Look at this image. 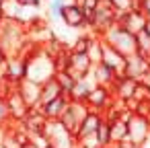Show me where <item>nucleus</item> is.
I'll return each mask as SVG.
<instances>
[{"label": "nucleus", "instance_id": "1", "mask_svg": "<svg viewBox=\"0 0 150 148\" xmlns=\"http://www.w3.org/2000/svg\"><path fill=\"white\" fill-rule=\"evenodd\" d=\"M29 45V27L17 19H6L0 25V52L6 58L21 56Z\"/></svg>", "mask_w": 150, "mask_h": 148}, {"label": "nucleus", "instance_id": "2", "mask_svg": "<svg viewBox=\"0 0 150 148\" xmlns=\"http://www.w3.org/2000/svg\"><path fill=\"white\" fill-rule=\"evenodd\" d=\"M103 41L107 45H111L113 50H117L119 54H123L125 58L138 54V41H136V35L129 33L127 29H123L119 23H113L103 35Z\"/></svg>", "mask_w": 150, "mask_h": 148}, {"label": "nucleus", "instance_id": "3", "mask_svg": "<svg viewBox=\"0 0 150 148\" xmlns=\"http://www.w3.org/2000/svg\"><path fill=\"white\" fill-rule=\"evenodd\" d=\"M43 134L47 138V142L54 148H78V140L76 136L60 121V119H47Z\"/></svg>", "mask_w": 150, "mask_h": 148}, {"label": "nucleus", "instance_id": "4", "mask_svg": "<svg viewBox=\"0 0 150 148\" xmlns=\"http://www.w3.org/2000/svg\"><path fill=\"white\" fill-rule=\"evenodd\" d=\"M119 21V11L109 2V0H99V6L88 23L91 27V33H97V35H103L113 23Z\"/></svg>", "mask_w": 150, "mask_h": 148}, {"label": "nucleus", "instance_id": "5", "mask_svg": "<svg viewBox=\"0 0 150 148\" xmlns=\"http://www.w3.org/2000/svg\"><path fill=\"white\" fill-rule=\"evenodd\" d=\"M88 105L86 103H80V101H70V105L66 107V111H64V115L60 117V121L76 136V132H78V127H80V123H82V119L88 115Z\"/></svg>", "mask_w": 150, "mask_h": 148}, {"label": "nucleus", "instance_id": "6", "mask_svg": "<svg viewBox=\"0 0 150 148\" xmlns=\"http://www.w3.org/2000/svg\"><path fill=\"white\" fill-rule=\"evenodd\" d=\"M148 136H150V119L134 113L127 121V142L138 148L144 140H148Z\"/></svg>", "mask_w": 150, "mask_h": 148}, {"label": "nucleus", "instance_id": "7", "mask_svg": "<svg viewBox=\"0 0 150 148\" xmlns=\"http://www.w3.org/2000/svg\"><path fill=\"white\" fill-rule=\"evenodd\" d=\"M113 97L117 101L129 103V101H138V93H140V80L129 78V76H117L115 84H113Z\"/></svg>", "mask_w": 150, "mask_h": 148}, {"label": "nucleus", "instance_id": "8", "mask_svg": "<svg viewBox=\"0 0 150 148\" xmlns=\"http://www.w3.org/2000/svg\"><path fill=\"white\" fill-rule=\"evenodd\" d=\"M93 66H95V64L91 62V58H88L86 52H74V50L68 52V64H66V70H68L76 80L88 76L91 70H93Z\"/></svg>", "mask_w": 150, "mask_h": 148}, {"label": "nucleus", "instance_id": "9", "mask_svg": "<svg viewBox=\"0 0 150 148\" xmlns=\"http://www.w3.org/2000/svg\"><path fill=\"white\" fill-rule=\"evenodd\" d=\"M84 103L88 105L91 111H101V113H105V111L115 103V97H113V91H111V89L97 84V86H93V91L88 93V97H86Z\"/></svg>", "mask_w": 150, "mask_h": 148}, {"label": "nucleus", "instance_id": "10", "mask_svg": "<svg viewBox=\"0 0 150 148\" xmlns=\"http://www.w3.org/2000/svg\"><path fill=\"white\" fill-rule=\"evenodd\" d=\"M6 105H8V111H11V123H23L25 117L31 113V107L25 103V99L21 97V93L17 91V86L6 95Z\"/></svg>", "mask_w": 150, "mask_h": 148}, {"label": "nucleus", "instance_id": "11", "mask_svg": "<svg viewBox=\"0 0 150 148\" xmlns=\"http://www.w3.org/2000/svg\"><path fill=\"white\" fill-rule=\"evenodd\" d=\"M117 23H119L123 29H127L129 33L138 35L140 31L146 29L148 19H146V15H144L140 8H129V11H125V13H119V21H117Z\"/></svg>", "mask_w": 150, "mask_h": 148}, {"label": "nucleus", "instance_id": "12", "mask_svg": "<svg viewBox=\"0 0 150 148\" xmlns=\"http://www.w3.org/2000/svg\"><path fill=\"white\" fill-rule=\"evenodd\" d=\"M4 78L11 80L13 84H19L21 80L27 78V58L21 54V56H13L6 60V66H4Z\"/></svg>", "mask_w": 150, "mask_h": 148}, {"label": "nucleus", "instance_id": "13", "mask_svg": "<svg viewBox=\"0 0 150 148\" xmlns=\"http://www.w3.org/2000/svg\"><path fill=\"white\" fill-rule=\"evenodd\" d=\"M62 23L68 27V29H80V27H88V21H86V15L82 11V6L78 2H72L68 6L62 8Z\"/></svg>", "mask_w": 150, "mask_h": 148}, {"label": "nucleus", "instance_id": "14", "mask_svg": "<svg viewBox=\"0 0 150 148\" xmlns=\"http://www.w3.org/2000/svg\"><path fill=\"white\" fill-rule=\"evenodd\" d=\"M101 64H105L111 72H115L117 76H123L125 74V64H127V58L123 54H119L117 50H113L111 45L103 43V60Z\"/></svg>", "mask_w": 150, "mask_h": 148}, {"label": "nucleus", "instance_id": "15", "mask_svg": "<svg viewBox=\"0 0 150 148\" xmlns=\"http://www.w3.org/2000/svg\"><path fill=\"white\" fill-rule=\"evenodd\" d=\"M103 121H105V113H101V111H88V115L82 119V123H80V127L76 132V140H84V138L95 136L97 130H99V125Z\"/></svg>", "mask_w": 150, "mask_h": 148}, {"label": "nucleus", "instance_id": "16", "mask_svg": "<svg viewBox=\"0 0 150 148\" xmlns=\"http://www.w3.org/2000/svg\"><path fill=\"white\" fill-rule=\"evenodd\" d=\"M17 91L21 93V97L25 99V103L31 107V109H37L39 107V99H41V84L25 78L17 84Z\"/></svg>", "mask_w": 150, "mask_h": 148}, {"label": "nucleus", "instance_id": "17", "mask_svg": "<svg viewBox=\"0 0 150 148\" xmlns=\"http://www.w3.org/2000/svg\"><path fill=\"white\" fill-rule=\"evenodd\" d=\"M150 70V60L140 56V54H134L127 58V64H125V76L129 78H136V80H142V76Z\"/></svg>", "mask_w": 150, "mask_h": 148}, {"label": "nucleus", "instance_id": "18", "mask_svg": "<svg viewBox=\"0 0 150 148\" xmlns=\"http://www.w3.org/2000/svg\"><path fill=\"white\" fill-rule=\"evenodd\" d=\"M70 105V97L64 93V95H60L58 99H54L52 103H47V105H43V107H39V111L43 113V117L45 119H60L62 115H64V111H66V107Z\"/></svg>", "mask_w": 150, "mask_h": 148}, {"label": "nucleus", "instance_id": "19", "mask_svg": "<svg viewBox=\"0 0 150 148\" xmlns=\"http://www.w3.org/2000/svg\"><path fill=\"white\" fill-rule=\"evenodd\" d=\"M91 76H93L95 84H101V86H107V89H113V84L117 80V74L111 72L105 64H95L93 70H91Z\"/></svg>", "mask_w": 150, "mask_h": 148}, {"label": "nucleus", "instance_id": "20", "mask_svg": "<svg viewBox=\"0 0 150 148\" xmlns=\"http://www.w3.org/2000/svg\"><path fill=\"white\" fill-rule=\"evenodd\" d=\"M93 86H97L95 84V80H93V76L88 74V76H84V78H78L76 80V84H74V89L70 91V101H80V103H84L86 101V97H88V93L93 91Z\"/></svg>", "mask_w": 150, "mask_h": 148}, {"label": "nucleus", "instance_id": "21", "mask_svg": "<svg viewBox=\"0 0 150 148\" xmlns=\"http://www.w3.org/2000/svg\"><path fill=\"white\" fill-rule=\"evenodd\" d=\"M109 121V136H111V144H123L127 142V121L115 117V119H107Z\"/></svg>", "mask_w": 150, "mask_h": 148}, {"label": "nucleus", "instance_id": "22", "mask_svg": "<svg viewBox=\"0 0 150 148\" xmlns=\"http://www.w3.org/2000/svg\"><path fill=\"white\" fill-rule=\"evenodd\" d=\"M60 95H64V91H62V86H60V82H58L56 78H52V80L43 82V84H41V99H39V107H43V105L52 103V101H54V99H58Z\"/></svg>", "mask_w": 150, "mask_h": 148}, {"label": "nucleus", "instance_id": "23", "mask_svg": "<svg viewBox=\"0 0 150 148\" xmlns=\"http://www.w3.org/2000/svg\"><path fill=\"white\" fill-rule=\"evenodd\" d=\"M136 41H138V54L150 60V29H148V25L144 31H140L136 35Z\"/></svg>", "mask_w": 150, "mask_h": 148}, {"label": "nucleus", "instance_id": "24", "mask_svg": "<svg viewBox=\"0 0 150 148\" xmlns=\"http://www.w3.org/2000/svg\"><path fill=\"white\" fill-rule=\"evenodd\" d=\"M56 80L60 82V86H62V91H64L66 95H70V91H72V89H74V84H76V78H74L68 70H58Z\"/></svg>", "mask_w": 150, "mask_h": 148}, {"label": "nucleus", "instance_id": "25", "mask_svg": "<svg viewBox=\"0 0 150 148\" xmlns=\"http://www.w3.org/2000/svg\"><path fill=\"white\" fill-rule=\"evenodd\" d=\"M95 138H97V144H99L101 148H107V146H111V136H109V121H107V119H105V121L99 125V130H97Z\"/></svg>", "mask_w": 150, "mask_h": 148}, {"label": "nucleus", "instance_id": "26", "mask_svg": "<svg viewBox=\"0 0 150 148\" xmlns=\"http://www.w3.org/2000/svg\"><path fill=\"white\" fill-rule=\"evenodd\" d=\"M109 2L119 11V13H125L129 8H138V0H109Z\"/></svg>", "mask_w": 150, "mask_h": 148}, {"label": "nucleus", "instance_id": "27", "mask_svg": "<svg viewBox=\"0 0 150 148\" xmlns=\"http://www.w3.org/2000/svg\"><path fill=\"white\" fill-rule=\"evenodd\" d=\"M2 125H11V111L4 99H0V127Z\"/></svg>", "mask_w": 150, "mask_h": 148}, {"label": "nucleus", "instance_id": "28", "mask_svg": "<svg viewBox=\"0 0 150 148\" xmlns=\"http://www.w3.org/2000/svg\"><path fill=\"white\" fill-rule=\"evenodd\" d=\"M138 8L146 15V19L150 21V0H138Z\"/></svg>", "mask_w": 150, "mask_h": 148}, {"label": "nucleus", "instance_id": "29", "mask_svg": "<svg viewBox=\"0 0 150 148\" xmlns=\"http://www.w3.org/2000/svg\"><path fill=\"white\" fill-rule=\"evenodd\" d=\"M17 2H21L23 6H35V8H37V6L43 2V0H17Z\"/></svg>", "mask_w": 150, "mask_h": 148}, {"label": "nucleus", "instance_id": "30", "mask_svg": "<svg viewBox=\"0 0 150 148\" xmlns=\"http://www.w3.org/2000/svg\"><path fill=\"white\" fill-rule=\"evenodd\" d=\"M138 148H150V136H148V140H144V142H142Z\"/></svg>", "mask_w": 150, "mask_h": 148}, {"label": "nucleus", "instance_id": "31", "mask_svg": "<svg viewBox=\"0 0 150 148\" xmlns=\"http://www.w3.org/2000/svg\"><path fill=\"white\" fill-rule=\"evenodd\" d=\"M23 148H39V146H37V144H35V142H31V140H29V142H27V144H25V146H23Z\"/></svg>", "mask_w": 150, "mask_h": 148}, {"label": "nucleus", "instance_id": "32", "mask_svg": "<svg viewBox=\"0 0 150 148\" xmlns=\"http://www.w3.org/2000/svg\"><path fill=\"white\" fill-rule=\"evenodd\" d=\"M2 21H4V13H2V6H0V25H2Z\"/></svg>", "mask_w": 150, "mask_h": 148}, {"label": "nucleus", "instance_id": "33", "mask_svg": "<svg viewBox=\"0 0 150 148\" xmlns=\"http://www.w3.org/2000/svg\"><path fill=\"white\" fill-rule=\"evenodd\" d=\"M45 148H54V146H52V144H47V146H45Z\"/></svg>", "mask_w": 150, "mask_h": 148}, {"label": "nucleus", "instance_id": "34", "mask_svg": "<svg viewBox=\"0 0 150 148\" xmlns=\"http://www.w3.org/2000/svg\"><path fill=\"white\" fill-rule=\"evenodd\" d=\"M2 2H4V0H0V4H2Z\"/></svg>", "mask_w": 150, "mask_h": 148}]
</instances>
